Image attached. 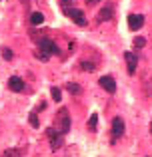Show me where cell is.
<instances>
[{"label": "cell", "mask_w": 152, "mask_h": 157, "mask_svg": "<svg viewBox=\"0 0 152 157\" xmlns=\"http://www.w3.org/2000/svg\"><path fill=\"white\" fill-rule=\"evenodd\" d=\"M50 54H60L58 46H56L50 38H40L38 40V52H36V58H40L42 62H46L48 58H50Z\"/></svg>", "instance_id": "obj_1"}, {"label": "cell", "mask_w": 152, "mask_h": 157, "mask_svg": "<svg viewBox=\"0 0 152 157\" xmlns=\"http://www.w3.org/2000/svg\"><path fill=\"white\" fill-rule=\"evenodd\" d=\"M54 129L62 135L70 131V113H68L66 107L58 109V113H56V117H54Z\"/></svg>", "instance_id": "obj_2"}, {"label": "cell", "mask_w": 152, "mask_h": 157, "mask_svg": "<svg viewBox=\"0 0 152 157\" xmlns=\"http://www.w3.org/2000/svg\"><path fill=\"white\" fill-rule=\"evenodd\" d=\"M46 137L50 139V147H52L54 151H56V149H60V147L64 145V135H62V133H58L54 127L46 129Z\"/></svg>", "instance_id": "obj_3"}, {"label": "cell", "mask_w": 152, "mask_h": 157, "mask_svg": "<svg viewBox=\"0 0 152 157\" xmlns=\"http://www.w3.org/2000/svg\"><path fill=\"white\" fill-rule=\"evenodd\" d=\"M68 18H70L74 24H78V26H84V24H86L84 12L78 10V8H70V10H68Z\"/></svg>", "instance_id": "obj_4"}, {"label": "cell", "mask_w": 152, "mask_h": 157, "mask_svg": "<svg viewBox=\"0 0 152 157\" xmlns=\"http://www.w3.org/2000/svg\"><path fill=\"white\" fill-rule=\"evenodd\" d=\"M124 135V121L122 117H114L112 119V139H118Z\"/></svg>", "instance_id": "obj_5"}, {"label": "cell", "mask_w": 152, "mask_h": 157, "mask_svg": "<svg viewBox=\"0 0 152 157\" xmlns=\"http://www.w3.org/2000/svg\"><path fill=\"white\" fill-rule=\"evenodd\" d=\"M144 24V16L142 14H128V28L130 30H140Z\"/></svg>", "instance_id": "obj_6"}, {"label": "cell", "mask_w": 152, "mask_h": 157, "mask_svg": "<svg viewBox=\"0 0 152 157\" xmlns=\"http://www.w3.org/2000/svg\"><path fill=\"white\" fill-rule=\"evenodd\" d=\"M114 14V6L112 4H104V6L100 8V12H98V22H106V20H110Z\"/></svg>", "instance_id": "obj_7"}, {"label": "cell", "mask_w": 152, "mask_h": 157, "mask_svg": "<svg viewBox=\"0 0 152 157\" xmlns=\"http://www.w3.org/2000/svg\"><path fill=\"white\" fill-rule=\"evenodd\" d=\"M8 90H12V92H22L24 90V80L20 76L8 78Z\"/></svg>", "instance_id": "obj_8"}, {"label": "cell", "mask_w": 152, "mask_h": 157, "mask_svg": "<svg viewBox=\"0 0 152 157\" xmlns=\"http://www.w3.org/2000/svg\"><path fill=\"white\" fill-rule=\"evenodd\" d=\"M98 84H100L108 94H114V92H116V82H114V78H112V76H104V78H100V82H98Z\"/></svg>", "instance_id": "obj_9"}, {"label": "cell", "mask_w": 152, "mask_h": 157, "mask_svg": "<svg viewBox=\"0 0 152 157\" xmlns=\"http://www.w3.org/2000/svg\"><path fill=\"white\" fill-rule=\"evenodd\" d=\"M124 60H126V68H128V74H134V72H136V64H138L136 56H134L132 52H126V54H124Z\"/></svg>", "instance_id": "obj_10"}, {"label": "cell", "mask_w": 152, "mask_h": 157, "mask_svg": "<svg viewBox=\"0 0 152 157\" xmlns=\"http://www.w3.org/2000/svg\"><path fill=\"white\" fill-rule=\"evenodd\" d=\"M24 151H26V147H12V149L2 151V155H0V157H22Z\"/></svg>", "instance_id": "obj_11"}, {"label": "cell", "mask_w": 152, "mask_h": 157, "mask_svg": "<svg viewBox=\"0 0 152 157\" xmlns=\"http://www.w3.org/2000/svg\"><path fill=\"white\" fill-rule=\"evenodd\" d=\"M42 22H44V14H40V12H32L30 14V24L32 26H40Z\"/></svg>", "instance_id": "obj_12"}, {"label": "cell", "mask_w": 152, "mask_h": 157, "mask_svg": "<svg viewBox=\"0 0 152 157\" xmlns=\"http://www.w3.org/2000/svg\"><path fill=\"white\" fill-rule=\"evenodd\" d=\"M96 123H98V115L92 113V115H90V119H88V129L90 131H96Z\"/></svg>", "instance_id": "obj_13"}, {"label": "cell", "mask_w": 152, "mask_h": 157, "mask_svg": "<svg viewBox=\"0 0 152 157\" xmlns=\"http://www.w3.org/2000/svg\"><path fill=\"white\" fill-rule=\"evenodd\" d=\"M0 54H2L4 60H12V56H14V54H12V50H10V48H6V46L0 48Z\"/></svg>", "instance_id": "obj_14"}, {"label": "cell", "mask_w": 152, "mask_h": 157, "mask_svg": "<svg viewBox=\"0 0 152 157\" xmlns=\"http://www.w3.org/2000/svg\"><path fill=\"white\" fill-rule=\"evenodd\" d=\"M66 90H68L70 94H80V92H82L80 86H78V84H72V82H70V84H66Z\"/></svg>", "instance_id": "obj_15"}, {"label": "cell", "mask_w": 152, "mask_h": 157, "mask_svg": "<svg viewBox=\"0 0 152 157\" xmlns=\"http://www.w3.org/2000/svg\"><path fill=\"white\" fill-rule=\"evenodd\" d=\"M50 94H52V100H54V101H60V100H62V94H60L58 88H50Z\"/></svg>", "instance_id": "obj_16"}, {"label": "cell", "mask_w": 152, "mask_h": 157, "mask_svg": "<svg viewBox=\"0 0 152 157\" xmlns=\"http://www.w3.org/2000/svg\"><path fill=\"white\" fill-rule=\"evenodd\" d=\"M134 46H136V48H144V46H146V38L136 36V38H134Z\"/></svg>", "instance_id": "obj_17"}, {"label": "cell", "mask_w": 152, "mask_h": 157, "mask_svg": "<svg viewBox=\"0 0 152 157\" xmlns=\"http://www.w3.org/2000/svg\"><path fill=\"white\" fill-rule=\"evenodd\" d=\"M28 119H30L32 127H38V117H36V111H32V113H30V117H28Z\"/></svg>", "instance_id": "obj_18"}, {"label": "cell", "mask_w": 152, "mask_h": 157, "mask_svg": "<svg viewBox=\"0 0 152 157\" xmlns=\"http://www.w3.org/2000/svg\"><path fill=\"white\" fill-rule=\"evenodd\" d=\"M80 66H82V68H84V70H90V72H92V70L96 68V66H94V64H88V60H82V64H80Z\"/></svg>", "instance_id": "obj_19"}, {"label": "cell", "mask_w": 152, "mask_h": 157, "mask_svg": "<svg viewBox=\"0 0 152 157\" xmlns=\"http://www.w3.org/2000/svg\"><path fill=\"white\" fill-rule=\"evenodd\" d=\"M96 2H98V0H86V4H88V6H94Z\"/></svg>", "instance_id": "obj_20"}, {"label": "cell", "mask_w": 152, "mask_h": 157, "mask_svg": "<svg viewBox=\"0 0 152 157\" xmlns=\"http://www.w3.org/2000/svg\"><path fill=\"white\" fill-rule=\"evenodd\" d=\"M150 133H152V123H150Z\"/></svg>", "instance_id": "obj_21"}, {"label": "cell", "mask_w": 152, "mask_h": 157, "mask_svg": "<svg viewBox=\"0 0 152 157\" xmlns=\"http://www.w3.org/2000/svg\"><path fill=\"white\" fill-rule=\"evenodd\" d=\"M0 131H2V127H0Z\"/></svg>", "instance_id": "obj_22"}]
</instances>
